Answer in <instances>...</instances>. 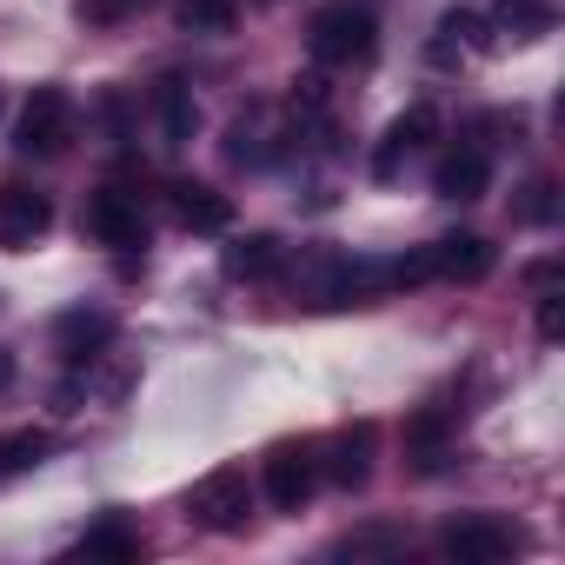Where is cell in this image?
Masks as SVG:
<instances>
[{
	"label": "cell",
	"mask_w": 565,
	"mask_h": 565,
	"mask_svg": "<svg viewBox=\"0 0 565 565\" xmlns=\"http://www.w3.org/2000/svg\"><path fill=\"white\" fill-rule=\"evenodd\" d=\"M307 47L320 67H366L380 54V14L366 0H327L307 21Z\"/></svg>",
	"instance_id": "obj_1"
},
{
	"label": "cell",
	"mask_w": 565,
	"mask_h": 565,
	"mask_svg": "<svg viewBox=\"0 0 565 565\" xmlns=\"http://www.w3.org/2000/svg\"><path fill=\"white\" fill-rule=\"evenodd\" d=\"M519 545H525V532H519L512 519H499V512H459V519H446V532H439V552H446L452 565H505Z\"/></svg>",
	"instance_id": "obj_2"
},
{
	"label": "cell",
	"mask_w": 565,
	"mask_h": 565,
	"mask_svg": "<svg viewBox=\"0 0 565 565\" xmlns=\"http://www.w3.org/2000/svg\"><path fill=\"white\" fill-rule=\"evenodd\" d=\"M259 486L273 499V512H307L320 492V446L313 439H279L259 466Z\"/></svg>",
	"instance_id": "obj_3"
},
{
	"label": "cell",
	"mask_w": 565,
	"mask_h": 565,
	"mask_svg": "<svg viewBox=\"0 0 565 565\" xmlns=\"http://www.w3.org/2000/svg\"><path fill=\"white\" fill-rule=\"evenodd\" d=\"M14 147L34 153V160H54L74 147V94L67 87H34V100L21 107L14 120Z\"/></svg>",
	"instance_id": "obj_4"
},
{
	"label": "cell",
	"mask_w": 565,
	"mask_h": 565,
	"mask_svg": "<svg viewBox=\"0 0 565 565\" xmlns=\"http://www.w3.org/2000/svg\"><path fill=\"white\" fill-rule=\"evenodd\" d=\"M186 519L206 525V532H246L253 519V486L239 466H213L193 492H186Z\"/></svg>",
	"instance_id": "obj_5"
},
{
	"label": "cell",
	"mask_w": 565,
	"mask_h": 565,
	"mask_svg": "<svg viewBox=\"0 0 565 565\" xmlns=\"http://www.w3.org/2000/svg\"><path fill=\"white\" fill-rule=\"evenodd\" d=\"M439 140V107L433 100H413L386 134H380V153H373V180H399V167L413 160V153H426Z\"/></svg>",
	"instance_id": "obj_6"
},
{
	"label": "cell",
	"mask_w": 565,
	"mask_h": 565,
	"mask_svg": "<svg viewBox=\"0 0 565 565\" xmlns=\"http://www.w3.org/2000/svg\"><path fill=\"white\" fill-rule=\"evenodd\" d=\"M81 226H87L100 246H120V253L147 246V213H140V200H134V193H120V186H100V193H87V213H81Z\"/></svg>",
	"instance_id": "obj_7"
},
{
	"label": "cell",
	"mask_w": 565,
	"mask_h": 565,
	"mask_svg": "<svg viewBox=\"0 0 565 565\" xmlns=\"http://www.w3.org/2000/svg\"><path fill=\"white\" fill-rule=\"evenodd\" d=\"M47 226H54V200H47L41 186H28V180H8V186H0V246L28 253Z\"/></svg>",
	"instance_id": "obj_8"
},
{
	"label": "cell",
	"mask_w": 565,
	"mask_h": 565,
	"mask_svg": "<svg viewBox=\"0 0 565 565\" xmlns=\"http://www.w3.org/2000/svg\"><path fill=\"white\" fill-rule=\"evenodd\" d=\"M373 426L360 419V426H340L327 446H320V479L327 486H340V492H360L366 479H373Z\"/></svg>",
	"instance_id": "obj_9"
},
{
	"label": "cell",
	"mask_w": 565,
	"mask_h": 565,
	"mask_svg": "<svg viewBox=\"0 0 565 565\" xmlns=\"http://www.w3.org/2000/svg\"><path fill=\"white\" fill-rule=\"evenodd\" d=\"M426 253H433V279H452V287H479V279L499 266V246L486 233H446Z\"/></svg>",
	"instance_id": "obj_10"
},
{
	"label": "cell",
	"mask_w": 565,
	"mask_h": 565,
	"mask_svg": "<svg viewBox=\"0 0 565 565\" xmlns=\"http://www.w3.org/2000/svg\"><path fill=\"white\" fill-rule=\"evenodd\" d=\"M167 206H173V220L186 233H226L233 226V200L220 186H206V180H173L167 186Z\"/></svg>",
	"instance_id": "obj_11"
},
{
	"label": "cell",
	"mask_w": 565,
	"mask_h": 565,
	"mask_svg": "<svg viewBox=\"0 0 565 565\" xmlns=\"http://www.w3.org/2000/svg\"><path fill=\"white\" fill-rule=\"evenodd\" d=\"M226 279H246V287H273L279 273H287V246H279L273 233H239L226 253H220Z\"/></svg>",
	"instance_id": "obj_12"
},
{
	"label": "cell",
	"mask_w": 565,
	"mask_h": 565,
	"mask_svg": "<svg viewBox=\"0 0 565 565\" xmlns=\"http://www.w3.org/2000/svg\"><path fill=\"white\" fill-rule=\"evenodd\" d=\"M486 186H492L486 147H452V153L433 167V193H439V200H479Z\"/></svg>",
	"instance_id": "obj_13"
},
{
	"label": "cell",
	"mask_w": 565,
	"mask_h": 565,
	"mask_svg": "<svg viewBox=\"0 0 565 565\" xmlns=\"http://www.w3.org/2000/svg\"><path fill=\"white\" fill-rule=\"evenodd\" d=\"M107 340H114V320H107V313L74 307V313H61V320H54V347H61L67 360H94Z\"/></svg>",
	"instance_id": "obj_14"
},
{
	"label": "cell",
	"mask_w": 565,
	"mask_h": 565,
	"mask_svg": "<svg viewBox=\"0 0 565 565\" xmlns=\"http://www.w3.org/2000/svg\"><path fill=\"white\" fill-rule=\"evenodd\" d=\"M47 433L41 426H14V433H0V479H21V472H34L41 459H47Z\"/></svg>",
	"instance_id": "obj_15"
},
{
	"label": "cell",
	"mask_w": 565,
	"mask_h": 565,
	"mask_svg": "<svg viewBox=\"0 0 565 565\" xmlns=\"http://www.w3.org/2000/svg\"><path fill=\"white\" fill-rule=\"evenodd\" d=\"M140 552H147V539H140L134 525H120V519L94 525V532L74 545V558H120V565H127V558H140Z\"/></svg>",
	"instance_id": "obj_16"
},
{
	"label": "cell",
	"mask_w": 565,
	"mask_h": 565,
	"mask_svg": "<svg viewBox=\"0 0 565 565\" xmlns=\"http://www.w3.org/2000/svg\"><path fill=\"white\" fill-rule=\"evenodd\" d=\"M160 127H167V147H186L193 127H200V107H193V94H186L180 81L160 87Z\"/></svg>",
	"instance_id": "obj_17"
},
{
	"label": "cell",
	"mask_w": 565,
	"mask_h": 565,
	"mask_svg": "<svg viewBox=\"0 0 565 565\" xmlns=\"http://www.w3.org/2000/svg\"><path fill=\"white\" fill-rule=\"evenodd\" d=\"M173 21H180L186 34H233L239 8H233V0H180V8H173Z\"/></svg>",
	"instance_id": "obj_18"
},
{
	"label": "cell",
	"mask_w": 565,
	"mask_h": 565,
	"mask_svg": "<svg viewBox=\"0 0 565 565\" xmlns=\"http://www.w3.org/2000/svg\"><path fill=\"white\" fill-rule=\"evenodd\" d=\"M439 452H446V413H419V419L406 426V459H413L419 472H433Z\"/></svg>",
	"instance_id": "obj_19"
},
{
	"label": "cell",
	"mask_w": 565,
	"mask_h": 565,
	"mask_svg": "<svg viewBox=\"0 0 565 565\" xmlns=\"http://www.w3.org/2000/svg\"><path fill=\"white\" fill-rule=\"evenodd\" d=\"M147 8H153V0H81L74 14H81L87 28H120V21H134V14H147Z\"/></svg>",
	"instance_id": "obj_20"
},
{
	"label": "cell",
	"mask_w": 565,
	"mask_h": 565,
	"mask_svg": "<svg viewBox=\"0 0 565 565\" xmlns=\"http://www.w3.org/2000/svg\"><path fill=\"white\" fill-rule=\"evenodd\" d=\"M552 213H558V200H552V180H532V186H525V200H519V220H525V226H545Z\"/></svg>",
	"instance_id": "obj_21"
},
{
	"label": "cell",
	"mask_w": 565,
	"mask_h": 565,
	"mask_svg": "<svg viewBox=\"0 0 565 565\" xmlns=\"http://www.w3.org/2000/svg\"><path fill=\"white\" fill-rule=\"evenodd\" d=\"M558 333H565V300H558V294H552V287H545V294H539V340H545V347H552V340H558Z\"/></svg>",
	"instance_id": "obj_22"
},
{
	"label": "cell",
	"mask_w": 565,
	"mask_h": 565,
	"mask_svg": "<svg viewBox=\"0 0 565 565\" xmlns=\"http://www.w3.org/2000/svg\"><path fill=\"white\" fill-rule=\"evenodd\" d=\"M406 539L399 532H353V539H340V552H399Z\"/></svg>",
	"instance_id": "obj_23"
},
{
	"label": "cell",
	"mask_w": 565,
	"mask_h": 565,
	"mask_svg": "<svg viewBox=\"0 0 565 565\" xmlns=\"http://www.w3.org/2000/svg\"><path fill=\"white\" fill-rule=\"evenodd\" d=\"M8 380H14V360H8V353H0V386H8Z\"/></svg>",
	"instance_id": "obj_24"
},
{
	"label": "cell",
	"mask_w": 565,
	"mask_h": 565,
	"mask_svg": "<svg viewBox=\"0 0 565 565\" xmlns=\"http://www.w3.org/2000/svg\"><path fill=\"white\" fill-rule=\"evenodd\" d=\"M0 114H8V100H0Z\"/></svg>",
	"instance_id": "obj_25"
}]
</instances>
